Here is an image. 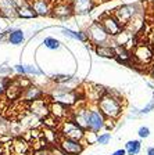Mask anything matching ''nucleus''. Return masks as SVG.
Instances as JSON below:
<instances>
[{
	"mask_svg": "<svg viewBox=\"0 0 154 155\" xmlns=\"http://www.w3.org/2000/svg\"><path fill=\"white\" fill-rule=\"evenodd\" d=\"M96 107L104 115V118H111L117 120L124 110V101L121 100V96L117 91L106 90V93L96 103Z\"/></svg>",
	"mask_w": 154,
	"mask_h": 155,
	"instance_id": "f257e3e1",
	"label": "nucleus"
},
{
	"mask_svg": "<svg viewBox=\"0 0 154 155\" xmlns=\"http://www.w3.org/2000/svg\"><path fill=\"white\" fill-rule=\"evenodd\" d=\"M142 13H143L142 4L136 2V3H126V4H122V6L117 7V8L112 11V15L115 17V18L118 19V22L125 28L133 17L138 15V14H142Z\"/></svg>",
	"mask_w": 154,
	"mask_h": 155,
	"instance_id": "f03ea898",
	"label": "nucleus"
},
{
	"mask_svg": "<svg viewBox=\"0 0 154 155\" xmlns=\"http://www.w3.org/2000/svg\"><path fill=\"white\" fill-rule=\"evenodd\" d=\"M86 35L87 39H89L90 43H93L94 46L99 45H107L110 43L112 38H110V35L106 32V29L103 28V25L99 22V21H94L92 22L86 29Z\"/></svg>",
	"mask_w": 154,
	"mask_h": 155,
	"instance_id": "7ed1b4c3",
	"label": "nucleus"
},
{
	"mask_svg": "<svg viewBox=\"0 0 154 155\" xmlns=\"http://www.w3.org/2000/svg\"><path fill=\"white\" fill-rule=\"evenodd\" d=\"M86 130L99 133L104 129V115L99 111L97 107H86Z\"/></svg>",
	"mask_w": 154,
	"mask_h": 155,
	"instance_id": "20e7f679",
	"label": "nucleus"
},
{
	"mask_svg": "<svg viewBox=\"0 0 154 155\" xmlns=\"http://www.w3.org/2000/svg\"><path fill=\"white\" fill-rule=\"evenodd\" d=\"M132 60L139 65H149L154 61V51L149 45L138 43L132 51Z\"/></svg>",
	"mask_w": 154,
	"mask_h": 155,
	"instance_id": "39448f33",
	"label": "nucleus"
},
{
	"mask_svg": "<svg viewBox=\"0 0 154 155\" xmlns=\"http://www.w3.org/2000/svg\"><path fill=\"white\" fill-rule=\"evenodd\" d=\"M85 134V130L77 125L72 119H67L64 122H60V136L61 137H67V139L78 140L82 141Z\"/></svg>",
	"mask_w": 154,
	"mask_h": 155,
	"instance_id": "423d86ee",
	"label": "nucleus"
},
{
	"mask_svg": "<svg viewBox=\"0 0 154 155\" xmlns=\"http://www.w3.org/2000/svg\"><path fill=\"white\" fill-rule=\"evenodd\" d=\"M57 145L65 155H79L85 150V145L82 144V141L67 139V137H61V136L57 141Z\"/></svg>",
	"mask_w": 154,
	"mask_h": 155,
	"instance_id": "0eeeda50",
	"label": "nucleus"
},
{
	"mask_svg": "<svg viewBox=\"0 0 154 155\" xmlns=\"http://www.w3.org/2000/svg\"><path fill=\"white\" fill-rule=\"evenodd\" d=\"M53 100L57 101V103H61L64 105L70 107V105H74L78 100V96L72 89L70 87H64L61 84L60 87L54 89V93H53Z\"/></svg>",
	"mask_w": 154,
	"mask_h": 155,
	"instance_id": "6e6552de",
	"label": "nucleus"
},
{
	"mask_svg": "<svg viewBox=\"0 0 154 155\" xmlns=\"http://www.w3.org/2000/svg\"><path fill=\"white\" fill-rule=\"evenodd\" d=\"M99 22L103 25V28L106 29V32L110 35V38H114V36L118 35L122 29H124V26L118 22V19L112 15L111 13L101 15V17H100Z\"/></svg>",
	"mask_w": 154,
	"mask_h": 155,
	"instance_id": "1a4fd4ad",
	"label": "nucleus"
},
{
	"mask_svg": "<svg viewBox=\"0 0 154 155\" xmlns=\"http://www.w3.org/2000/svg\"><path fill=\"white\" fill-rule=\"evenodd\" d=\"M71 114H72V111H70V107L64 105V104L57 103V101H53L49 104V115L57 119L58 122L71 119Z\"/></svg>",
	"mask_w": 154,
	"mask_h": 155,
	"instance_id": "9d476101",
	"label": "nucleus"
},
{
	"mask_svg": "<svg viewBox=\"0 0 154 155\" xmlns=\"http://www.w3.org/2000/svg\"><path fill=\"white\" fill-rule=\"evenodd\" d=\"M74 14V10H72V6H71L70 2L64 0V2H58L54 6L51 7V15L54 18L58 19H67L70 17H72Z\"/></svg>",
	"mask_w": 154,
	"mask_h": 155,
	"instance_id": "9b49d317",
	"label": "nucleus"
},
{
	"mask_svg": "<svg viewBox=\"0 0 154 155\" xmlns=\"http://www.w3.org/2000/svg\"><path fill=\"white\" fill-rule=\"evenodd\" d=\"M31 7L33 8L36 15L47 17V15H51V7H53V4H51L50 0H32Z\"/></svg>",
	"mask_w": 154,
	"mask_h": 155,
	"instance_id": "f8f14e48",
	"label": "nucleus"
},
{
	"mask_svg": "<svg viewBox=\"0 0 154 155\" xmlns=\"http://www.w3.org/2000/svg\"><path fill=\"white\" fill-rule=\"evenodd\" d=\"M21 96L24 97L25 101H29V103H33V101H38V100H42L43 96H45V91L39 87L33 86V84H29L28 87H25L21 93Z\"/></svg>",
	"mask_w": 154,
	"mask_h": 155,
	"instance_id": "ddd939ff",
	"label": "nucleus"
},
{
	"mask_svg": "<svg viewBox=\"0 0 154 155\" xmlns=\"http://www.w3.org/2000/svg\"><path fill=\"white\" fill-rule=\"evenodd\" d=\"M74 14H87L94 7V0H70Z\"/></svg>",
	"mask_w": 154,
	"mask_h": 155,
	"instance_id": "4468645a",
	"label": "nucleus"
},
{
	"mask_svg": "<svg viewBox=\"0 0 154 155\" xmlns=\"http://www.w3.org/2000/svg\"><path fill=\"white\" fill-rule=\"evenodd\" d=\"M25 40V33L22 29H10L7 32V42L13 46H19L22 45Z\"/></svg>",
	"mask_w": 154,
	"mask_h": 155,
	"instance_id": "2eb2a0df",
	"label": "nucleus"
},
{
	"mask_svg": "<svg viewBox=\"0 0 154 155\" xmlns=\"http://www.w3.org/2000/svg\"><path fill=\"white\" fill-rule=\"evenodd\" d=\"M31 111H32L33 115L36 116H40V118H43V116H49V105L45 103V100H38V101H33L32 103V107H31Z\"/></svg>",
	"mask_w": 154,
	"mask_h": 155,
	"instance_id": "dca6fc26",
	"label": "nucleus"
},
{
	"mask_svg": "<svg viewBox=\"0 0 154 155\" xmlns=\"http://www.w3.org/2000/svg\"><path fill=\"white\" fill-rule=\"evenodd\" d=\"M115 58L122 64H129L132 60V51H129L128 47H124V46H115Z\"/></svg>",
	"mask_w": 154,
	"mask_h": 155,
	"instance_id": "f3484780",
	"label": "nucleus"
},
{
	"mask_svg": "<svg viewBox=\"0 0 154 155\" xmlns=\"http://www.w3.org/2000/svg\"><path fill=\"white\" fill-rule=\"evenodd\" d=\"M94 50H96V54L99 57L115 58V47H114V45L111 46L110 43H107V45H99L94 47Z\"/></svg>",
	"mask_w": 154,
	"mask_h": 155,
	"instance_id": "a211bd4d",
	"label": "nucleus"
},
{
	"mask_svg": "<svg viewBox=\"0 0 154 155\" xmlns=\"http://www.w3.org/2000/svg\"><path fill=\"white\" fill-rule=\"evenodd\" d=\"M61 32H63L64 36L74 39V40H79V42H84V43L89 42L87 35H86V31H78V32H75V31H71V29H68V28H63L61 29Z\"/></svg>",
	"mask_w": 154,
	"mask_h": 155,
	"instance_id": "6ab92c4d",
	"label": "nucleus"
},
{
	"mask_svg": "<svg viewBox=\"0 0 154 155\" xmlns=\"http://www.w3.org/2000/svg\"><path fill=\"white\" fill-rule=\"evenodd\" d=\"M126 155H139L142 151V141L140 140H129L125 144Z\"/></svg>",
	"mask_w": 154,
	"mask_h": 155,
	"instance_id": "aec40b11",
	"label": "nucleus"
},
{
	"mask_svg": "<svg viewBox=\"0 0 154 155\" xmlns=\"http://www.w3.org/2000/svg\"><path fill=\"white\" fill-rule=\"evenodd\" d=\"M17 17L24 19H29V18H35L38 15H36V13L33 11V8L29 4H24V6H19L17 8Z\"/></svg>",
	"mask_w": 154,
	"mask_h": 155,
	"instance_id": "412c9836",
	"label": "nucleus"
},
{
	"mask_svg": "<svg viewBox=\"0 0 154 155\" xmlns=\"http://www.w3.org/2000/svg\"><path fill=\"white\" fill-rule=\"evenodd\" d=\"M13 151L15 155H26L29 152V144L25 140H15L13 144Z\"/></svg>",
	"mask_w": 154,
	"mask_h": 155,
	"instance_id": "4be33fe9",
	"label": "nucleus"
},
{
	"mask_svg": "<svg viewBox=\"0 0 154 155\" xmlns=\"http://www.w3.org/2000/svg\"><path fill=\"white\" fill-rule=\"evenodd\" d=\"M97 134L99 133L96 132H92V130H85V134H84V139H82V144L86 145V144H94L97 143Z\"/></svg>",
	"mask_w": 154,
	"mask_h": 155,
	"instance_id": "5701e85b",
	"label": "nucleus"
},
{
	"mask_svg": "<svg viewBox=\"0 0 154 155\" xmlns=\"http://www.w3.org/2000/svg\"><path fill=\"white\" fill-rule=\"evenodd\" d=\"M43 45H45L46 48L53 50V51H54V50H58V48L61 47V43L54 38H46L45 40H43Z\"/></svg>",
	"mask_w": 154,
	"mask_h": 155,
	"instance_id": "b1692460",
	"label": "nucleus"
},
{
	"mask_svg": "<svg viewBox=\"0 0 154 155\" xmlns=\"http://www.w3.org/2000/svg\"><path fill=\"white\" fill-rule=\"evenodd\" d=\"M51 81L58 84H65L68 82L74 81V78L71 76V75H54V76H51Z\"/></svg>",
	"mask_w": 154,
	"mask_h": 155,
	"instance_id": "393cba45",
	"label": "nucleus"
},
{
	"mask_svg": "<svg viewBox=\"0 0 154 155\" xmlns=\"http://www.w3.org/2000/svg\"><path fill=\"white\" fill-rule=\"evenodd\" d=\"M111 141V133L110 132H103L100 134H97V144L100 145H107L108 143Z\"/></svg>",
	"mask_w": 154,
	"mask_h": 155,
	"instance_id": "a878e982",
	"label": "nucleus"
},
{
	"mask_svg": "<svg viewBox=\"0 0 154 155\" xmlns=\"http://www.w3.org/2000/svg\"><path fill=\"white\" fill-rule=\"evenodd\" d=\"M24 71H25V74H28V75H35V76H38V75H42V74H43L40 69H38V68L33 67V65H24Z\"/></svg>",
	"mask_w": 154,
	"mask_h": 155,
	"instance_id": "bb28decb",
	"label": "nucleus"
},
{
	"mask_svg": "<svg viewBox=\"0 0 154 155\" xmlns=\"http://www.w3.org/2000/svg\"><path fill=\"white\" fill-rule=\"evenodd\" d=\"M138 136H139V139H147L149 136H150V129H149L147 126H140L138 130Z\"/></svg>",
	"mask_w": 154,
	"mask_h": 155,
	"instance_id": "cd10ccee",
	"label": "nucleus"
},
{
	"mask_svg": "<svg viewBox=\"0 0 154 155\" xmlns=\"http://www.w3.org/2000/svg\"><path fill=\"white\" fill-rule=\"evenodd\" d=\"M9 83H10V79H7L6 76L0 78V96L6 93V89H7V86H9Z\"/></svg>",
	"mask_w": 154,
	"mask_h": 155,
	"instance_id": "c85d7f7f",
	"label": "nucleus"
},
{
	"mask_svg": "<svg viewBox=\"0 0 154 155\" xmlns=\"http://www.w3.org/2000/svg\"><path fill=\"white\" fill-rule=\"evenodd\" d=\"M153 110H154V100H151L145 108H142V110L139 111V115H147V114L151 112Z\"/></svg>",
	"mask_w": 154,
	"mask_h": 155,
	"instance_id": "c756f323",
	"label": "nucleus"
},
{
	"mask_svg": "<svg viewBox=\"0 0 154 155\" xmlns=\"http://www.w3.org/2000/svg\"><path fill=\"white\" fill-rule=\"evenodd\" d=\"M115 126V119H111V118H104V129L107 132H110V129H114Z\"/></svg>",
	"mask_w": 154,
	"mask_h": 155,
	"instance_id": "7c9ffc66",
	"label": "nucleus"
},
{
	"mask_svg": "<svg viewBox=\"0 0 154 155\" xmlns=\"http://www.w3.org/2000/svg\"><path fill=\"white\" fill-rule=\"evenodd\" d=\"M49 150H50V155H65L64 152L58 148L57 144H56V147H54V145H50V147H49Z\"/></svg>",
	"mask_w": 154,
	"mask_h": 155,
	"instance_id": "2f4dec72",
	"label": "nucleus"
},
{
	"mask_svg": "<svg viewBox=\"0 0 154 155\" xmlns=\"http://www.w3.org/2000/svg\"><path fill=\"white\" fill-rule=\"evenodd\" d=\"M49 147H50V145H49ZM49 147H43V148L36 150L35 155H50V150H49Z\"/></svg>",
	"mask_w": 154,
	"mask_h": 155,
	"instance_id": "473e14b6",
	"label": "nucleus"
},
{
	"mask_svg": "<svg viewBox=\"0 0 154 155\" xmlns=\"http://www.w3.org/2000/svg\"><path fill=\"white\" fill-rule=\"evenodd\" d=\"M111 155H126V151H125V148H119V150L112 152Z\"/></svg>",
	"mask_w": 154,
	"mask_h": 155,
	"instance_id": "72a5a7b5",
	"label": "nucleus"
},
{
	"mask_svg": "<svg viewBox=\"0 0 154 155\" xmlns=\"http://www.w3.org/2000/svg\"><path fill=\"white\" fill-rule=\"evenodd\" d=\"M147 155H154V147H149L147 148Z\"/></svg>",
	"mask_w": 154,
	"mask_h": 155,
	"instance_id": "f704fd0d",
	"label": "nucleus"
},
{
	"mask_svg": "<svg viewBox=\"0 0 154 155\" xmlns=\"http://www.w3.org/2000/svg\"><path fill=\"white\" fill-rule=\"evenodd\" d=\"M150 75L154 78V67H150Z\"/></svg>",
	"mask_w": 154,
	"mask_h": 155,
	"instance_id": "c9c22d12",
	"label": "nucleus"
},
{
	"mask_svg": "<svg viewBox=\"0 0 154 155\" xmlns=\"http://www.w3.org/2000/svg\"><path fill=\"white\" fill-rule=\"evenodd\" d=\"M151 3H153V7H154V0H153V2H151Z\"/></svg>",
	"mask_w": 154,
	"mask_h": 155,
	"instance_id": "e433bc0d",
	"label": "nucleus"
},
{
	"mask_svg": "<svg viewBox=\"0 0 154 155\" xmlns=\"http://www.w3.org/2000/svg\"><path fill=\"white\" fill-rule=\"evenodd\" d=\"M129 2H132V0H129Z\"/></svg>",
	"mask_w": 154,
	"mask_h": 155,
	"instance_id": "4c0bfd02",
	"label": "nucleus"
}]
</instances>
